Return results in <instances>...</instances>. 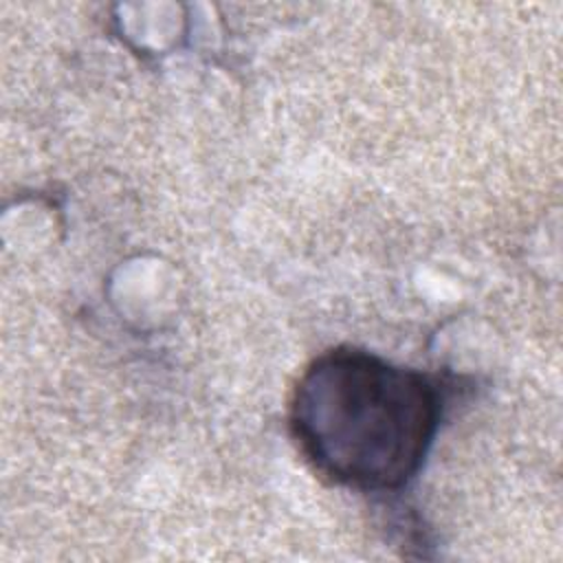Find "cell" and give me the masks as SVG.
<instances>
[{"label": "cell", "mask_w": 563, "mask_h": 563, "mask_svg": "<svg viewBox=\"0 0 563 563\" xmlns=\"http://www.w3.org/2000/svg\"><path fill=\"white\" fill-rule=\"evenodd\" d=\"M440 413L429 376L354 347L317 356L290 400L292 435L308 462L365 493L396 490L420 471Z\"/></svg>", "instance_id": "obj_1"}]
</instances>
